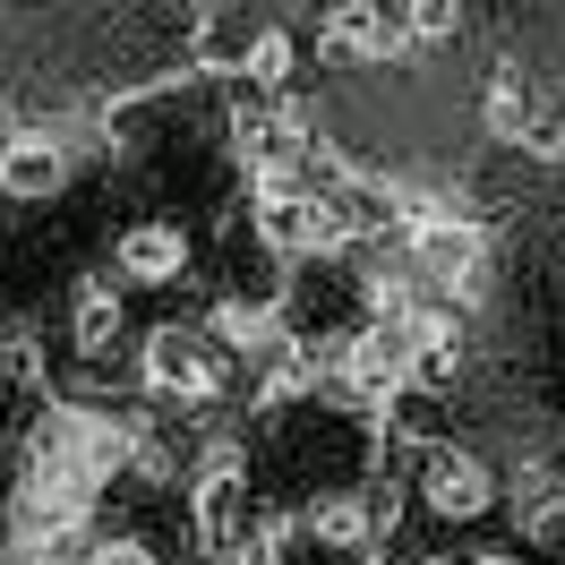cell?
<instances>
[{"mask_svg":"<svg viewBox=\"0 0 565 565\" xmlns=\"http://www.w3.org/2000/svg\"><path fill=\"white\" fill-rule=\"evenodd\" d=\"M138 386L154 403H172V412H214L223 394H232V352L214 343L206 326H154L138 343Z\"/></svg>","mask_w":565,"mask_h":565,"instance_id":"1","label":"cell"},{"mask_svg":"<svg viewBox=\"0 0 565 565\" xmlns=\"http://www.w3.org/2000/svg\"><path fill=\"white\" fill-rule=\"evenodd\" d=\"M248 514H257V497H248V462L223 446V455H206V462H198V480H189V548H198L206 565H232Z\"/></svg>","mask_w":565,"mask_h":565,"instance_id":"2","label":"cell"},{"mask_svg":"<svg viewBox=\"0 0 565 565\" xmlns=\"http://www.w3.org/2000/svg\"><path fill=\"white\" fill-rule=\"evenodd\" d=\"M386 505L394 489H352V480H334V489H309L300 497V514H291V540H309L326 557H369L377 540H386Z\"/></svg>","mask_w":565,"mask_h":565,"instance_id":"3","label":"cell"},{"mask_svg":"<svg viewBox=\"0 0 565 565\" xmlns=\"http://www.w3.org/2000/svg\"><path fill=\"white\" fill-rule=\"evenodd\" d=\"M420 505H428V523H446V531L489 523L497 514V471L471 455V446H420Z\"/></svg>","mask_w":565,"mask_h":565,"instance_id":"4","label":"cell"},{"mask_svg":"<svg viewBox=\"0 0 565 565\" xmlns=\"http://www.w3.org/2000/svg\"><path fill=\"white\" fill-rule=\"evenodd\" d=\"M198 266V232L180 223V214H138L120 241H111V282L120 291H163Z\"/></svg>","mask_w":565,"mask_h":565,"instance_id":"5","label":"cell"},{"mask_svg":"<svg viewBox=\"0 0 565 565\" xmlns=\"http://www.w3.org/2000/svg\"><path fill=\"white\" fill-rule=\"evenodd\" d=\"M386 61H412V43L377 0H334L318 18V70H386Z\"/></svg>","mask_w":565,"mask_h":565,"instance_id":"6","label":"cell"},{"mask_svg":"<svg viewBox=\"0 0 565 565\" xmlns=\"http://www.w3.org/2000/svg\"><path fill=\"white\" fill-rule=\"evenodd\" d=\"M70 189V146L43 138V129H18V138L0 146V198H18V206H43V198H61Z\"/></svg>","mask_w":565,"mask_h":565,"instance_id":"7","label":"cell"},{"mask_svg":"<svg viewBox=\"0 0 565 565\" xmlns=\"http://www.w3.org/2000/svg\"><path fill=\"white\" fill-rule=\"evenodd\" d=\"M120 334H129V291H120L111 275H77V291H70V352L77 360H111Z\"/></svg>","mask_w":565,"mask_h":565,"instance_id":"8","label":"cell"},{"mask_svg":"<svg viewBox=\"0 0 565 565\" xmlns=\"http://www.w3.org/2000/svg\"><path fill=\"white\" fill-rule=\"evenodd\" d=\"M505 497H514V523H523L531 548H565V480L548 462H523V471L505 480Z\"/></svg>","mask_w":565,"mask_h":565,"instance_id":"9","label":"cell"},{"mask_svg":"<svg viewBox=\"0 0 565 565\" xmlns=\"http://www.w3.org/2000/svg\"><path fill=\"white\" fill-rule=\"evenodd\" d=\"M531 120H540V86H531L523 61H497L489 70V104H480V129H489L497 146H523Z\"/></svg>","mask_w":565,"mask_h":565,"instance_id":"10","label":"cell"},{"mask_svg":"<svg viewBox=\"0 0 565 565\" xmlns=\"http://www.w3.org/2000/svg\"><path fill=\"white\" fill-rule=\"evenodd\" d=\"M386 18L403 26V43H412V52H446V43H462L471 0H394Z\"/></svg>","mask_w":565,"mask_h":565,"instance_id":"11","label":"cell"},{"mask_svg":"<svg viewBox=\"0 0 565 565\" xmlns=\"http://www.w3.org/2000/svg\"><path fill=\"white\" fill-rule=\"evenodd\" d=\"M291 61H300V52H291V35H282V26H257V35H248V52H241L248 95H282V86H291Z\"/></svg>","mask_w":565,"mask_h":565,"instance_id":"12","label":"cell"},{"mask_svg":"<svg viewBox=\"0 0 565 565\" xmlns=\"http://www.w3.org/2000/svg\"><path fill=\"white\" fill-rule=\"evenodd\" d=\"M523 146H540V154H565V86H557V111L548 120H531V138Z\"/></svg>","mask_w":565,"mask_h":565,"instance_id":"13","label":"cell"},{"mask_svg":"<svg viewBox=\"0 0 565 565\" xmlns=\"http://www.w3.org/2000/svg\"><path fill=\"white\" fill-rule=\"evenodd\" d=\"M420 565H471V557H462V548H437V557H420Z\"/></svg>","mask_w":565,"mask_h":565,"instance_id":"14","label":"cell"},{"mask_svg":"<svg viewBox=\"0 0 565 565\" xmlns=\"http://www.w3.org/2000/svg\"><path fill=\"white\" fill-rule=\"evenodd\" d=\"M471 565H523V557H505V548H489V557H471Z\"/></svg>","mask_w":565,"mask_h":565,"instance_id":"15","label":"cell"}]
</instances>
